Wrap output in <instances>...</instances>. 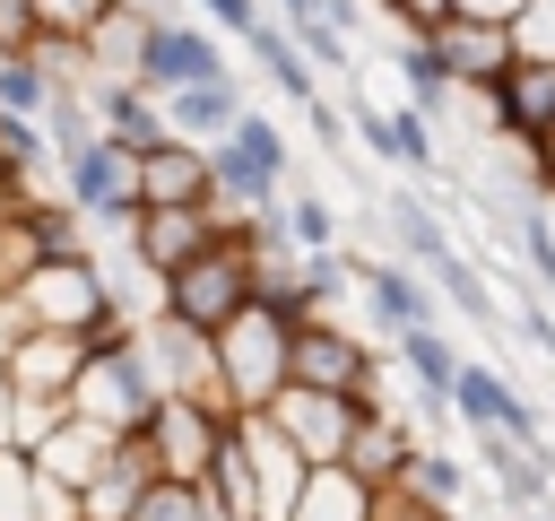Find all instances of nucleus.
<instances>
[{
    "mask_svg": "<svg viewBox=\"0 0 555 521\" xmlns=\"http://www.w3.org/2000/svg\"><path fill=\"white\" fill-rule=\"evenodd\" d=\"M477 469L494 478V495H503L512 512H546V495H555V460H546V452H520V443H503V434H477Z\"/></svg>",
    "mask_w": 555,
    "mask_h": 521,
    "instance_id": "22",
    "label": "nucleus"
},
{
    "mask_svg": "<svg viewBox=\"0 0 555 521\" xmlns=\"http://www.w3.org/2000/svg\"><path fill=\"white\" fill-rule=\"evenodd\" d=\"M234 443H243V469H251V495H260V521H286L295 495H304V452L269 425V417H234Z\"/></svg>",
    "mask_w": 555,
    "mask_h": 521,
    "instance_id": "15",
    "label": "nucleus"
},
{
    "mask_svg": "<svg viewBox=\"0 0 555 521\" xmlns=\"http://www.w3.org/2000/svg\"><path fill=\"white\" fill-rule=\"evenodd\" d=\"M512 243H520L529 278L555 295V208H520V217H512Z\"/></svg>",
    "mask_w": 555,
    "mask_h": 521,
    "instance_id": "36",
    "label": "nucleus"
},
{
    "mask_svg": "<svg viewBox=\"0 0 555 521\" xmlns=\"http://www.w3.org/2000/svg\"><path fill=\"white\" fill-rule=\"evenodd\" d=\"M382 17H390L399 35H434V26H451V0H390Z\"/></svg>",
    "mask_w": 555,
    "mask_h": 521,
    "instance_id": "40",
    "label": "nucleus"
},
{
    "mask_svg": "<svg viewBox=\"0 0 555 521\" xmlns=\"http://www.w3.org/2000/svg\"><path fill=\"white\" fill-rule=\"evenodd\" d=\"M87 113H95V139H113V148H130V156H147V148L173 139V130H165V104H156L139 78H87Z\"/></svg>",
    "mask_w": 555,
    "mask_h": 521,
    "instance_id": "16",
    "label": "nucleus"
},
{
    "mask_svg": "<svg viewBox=\"0 0 555 521\" xmlns=\"http://www.w3.org/2000/svg\"><path fill=\"white\" fill-rule=\"evenodd\" d=\"M217 234H225V217H217V208H139V226H130L121 243H130V260L165 287V278H182Z\"/></svg>",
    "mask_w": 555,
    "mask_h": 521,
    "instance_id": "13",
    "label": "nucleus"
},
{
    "mask_svg": "<svg viewBox=\"0 0 555 521\" xmlns=\"http://www.w3.org/2000/svg\"><path fill=\"white\" fill-rule=\"evenodd\" d=\"M390 69H399V87H408L399 104H408V113H425L434 130H442V122L460 113V87H451V69H442V52H434L425 35H399V52H390Z\"/></svg>",
    "mask_w": 555,
    "mask_h": 521,
    "instance_id": "23",
    "label": "nucleus"
},
{
    "mask_svg": "<svg viewBox=\"0 0 555 521\" xmlns=\"http://www.w3.org/2000/svg\"><path fill=\"white\" fill-rule=\"evenodd\" d=\"M191 9H199V26H208V35H234V43H251V35L269 26V17H260V0H191Z\"/></svg>",
    "mask_w": 555,
    "mask_h": 521,
    "instance_id": "38",
    "label": "nucleus"
},
{
    "mask_svg": "<svg viewBox=\"0 0 555 521\" xmlns=\"http://www.w3.org/2000/svg\"><path fill=\"white\" fill-rule=\"evenodd\" d=\"M304 122H312V139H321V148H330V156L347 165V113H338V104H312Z\"/></svg>",
    "mask_w": 555,
    "mask_h": 521,
    "instance_id": "42",
    "label": "nucleus"
},
{
    "mask_svg": "<svg viewBox=\"0 0 555 521\" xmlns=\"http://www.w3.org/2000/svg\"><path fill=\"white\" fill-rule=\"evenodd\" d=\"M130 78L165 104V96L208 87V78H234V69H225L217 35H208L191 9H139V61H130Z\"/></svg>",
    "mask_w": 555,
    "mask_h": 521,
    "instance_id": "3",
    "label": "nucleus"
},
{
    "mask_svg": "<svg viewBox=\"0 0 555 521\" xmlns=\"http://www.w3.org/2000/svg\"><path fill=\"white\" fill-rule=\"evenodd\" d=\"M251 304H260V260H251V226H234V217H225V234H217L182 278L156 287V313H173L182 330H208V339L234 330Z\"/></svg>",
    "mask_w": 555,
    "mask_h": 521,
    "instance_id": "1",
    "label": "nucleus"
},
{
    "mask_svg": "<svg viewBox=\"0 0 555 521\" xmlns=\"http://www.w3.org/2000/svg\"><path fill=\"white\" fill-rule=\"evenodd\" d=\"M520 521H555V512H520Z\"/></svg>",
    "mask_w": 555,
    "mask_h": 521,
    "instance_id": "46",
    "label": "nucleus"
},
{
    "mask_svg": "<svg viewBox=\"0 0 555 521\" xmlns=\"http://www.w3.org/2000/svg\"><path fill=\"white\" fill-rule=\"evenodd\" d=\"M312 17H330V0H278V26H312Z\"/></svg>",
    "mask_w": 555,
    "mask_h": 521,
    "instance_id": "45",
    "label": "nucleus"
},
{
    "mask_svg": "<svg viewBox=\"0 0 555 521\" xmlns=\"http://www.w3.org/2000/svg\"><path fill=\"white\" fill-rule=\"evenodd\" d=\"M113 452H121V434H104V425H87V417H61L26 460H35V478H52V486H69V495H87L104 469H113Z\"/></svg>",
    "mask_w": 555,
    "mask_h": 521,
    "instance_id": "17",
    "label": "nucleus"
},
{
    "mask_svg": "<svg viewBox=\"0 0 555 521\" xmlns=\"http://www.w3.org/2000/svg\"><path fill=\"white\" fill-rule=\"evenodd\" d=\"M147 486H156V460H147V443L130 434V443L113 452V469H104V478H95V486L78 495V521H130Z\"/></svg>",
    "mask_w": 555,
    "mask_h": 521,
    "instance_id": "25",
    "label": "nucleus"
},
{
    "mask_svg": "<svg viewBox=\"0 0 555 521\" xmlns=\"http://www.w3.org/2000/svg\"><path fill=\"white\" fill-rule=\"evenodd\" d=\"M0 52H9V43H0Z\"/></svg>",
    "mask_w": 555,
    "mask_h": 521,
    "instance_id": "47",
    "label": "nucleus"
},
{
    "mask_svg": "<svg viewBox=\"0 0 555 521\" xmlns=\"http://www.w3.org/2000/svg\"><path fill=\"white\" fill-rule=\"evenodd\" d=\"M0 304L17 313V330H61V339H95L104 321H130L95 252H78V260H43V269H26V278H17V287H9Z\"/></svg>",
    "mask_w": 555,
    "mask_h": 521,
    "instance_id": "2",
    "label": "nucleus"
},
{
    "mask_svg": "<svg viewBox=\"0 0 555 521\" xmlns=\"http://www.w3.org/2000/svg\"><path fill=\"white\" fill-rule=\"evenodd\" d=\"M512 61L555 69V0H529V9L512 17Z\"/></svg>",
    "mask_w": 555,
    "mask_h": 521,
    "instance_id": "37",
    "label": "nucleus"
},
{
    "mask_svg": "<svg viewBox=\"0 0 555 521\" xmlns=\"http://www.w3.org/2000/svg\"><path fill=\"white\" fill-rule=\"evenodd\" d=\"M364 313H373V330L382 339H408V330H442V295H434V278L425 269H408V260H364Z\"/></svg>",
    "mask_w": 555,
    "mask_h": 521,
    "instance_id": "14",
    "label": "nucleus"
},
{
    "mask_svg": "<svg viewBox=\"0 0 555 521\" xmlns=\"http://www.w3.org/2000/svg\"><path fill=\"white\" fill-rule=\"evenodd\" d=\"M390 347H399V373L416 382L425 417H434V425H460V417H451V382H460V365H468V356H460L442 330H408V339H390Z\"/></svg>",
    "mask_w": 555,
    "mask_h": 521,
    "instance_id": "21",
    "label": "nucleus"
},
{
    "mask_svg": "<svg viewBox=\"0 0 555 521\" xmlns=\"http://www.w3.org/2000/svg\"><path fill=\"white\" fill-rule=\"evenodd\" d=\"M156 399H165V391H156V373H147V356H139V330H130L121 347H95V356H87V373H78V391H69V417H87V425H104V434L130 443Z\"/></svg>",
    "mask_w": 555,
    "mask_h": 521,
    "instance_id": "6",
    "label": "nucleus"
},
{
    "mask_svg": "<svg viewBox=\"0 0 555 521\" xmlns=\"http://www.w3.org/2000/svg\"><path fill=\"white\" fill-rule=\"evenodd\" d=\"M139 356H147V373H156L165 399H208V408H225L217 339H208V330H182L173 313H147V321H139Z\"/></svg>",
    "mask_w": 555,
    "mask_h": 521,
    "instance_id": "11",
    "label": "nucleus"
},
{
    "mask_svg": "<svg viewBox=\"0 0 555 521\" xmlns=\"http://www.w3.org/2000/svg\"><path fill=\"white\" fill-rule=\"evenodd\" d=\"M251 104H243V87L234 78H208V87H182V96H165V130L182 139V148H217V139H234V122H243Z\"/></svg>",
    "mask_w": 555,
    "mask_h": 521,
    "instance_id": "20",
    "label": "nucleus"
},
{
    "mask_svg": "<svg viewBox=\"0 0 555 521\" xmlns=\"http://www.w3.org/2000/svg\"><path fill=\"white\" fill-rule=\"evenodd\" d=\"M382 217H390V243H399V260H408V269H442V260L460 252V243H451V226H442L416 191H390V200H382Z\"/></svg>",
    "mask_w": 555,
    "mask_h": 521,
    "instance_id": "26",
    "label": "nucleus"
},
{
    "mask_svg": "<svg viewBox=\"0 0 555 521\" xmlns=\"http://www.w3.org/2000/svg\"><path fill=\"white\" fill-rule=\"evenodd\" d=\"M139 208H217L208 200V148H182V139L147 148L139 156Z\"/></svg>",
    "mask_w": 555,
    "mask_h": 521,
    "instance_id": "19",
    "label": "nucleus"
},
{
    "mask_svg": "<svg viewBox=\"0 0 555 521\" xmlns=\"http://www.w3.org/2000/svg\"><path fill=\"white\" fill-rule=\"evenodd\" d=\"M260 417L304 452V469H347V443H356V425H364L373 408H356V399H338V391H304V382H286Z\"/></svg>",
    "mask_w": 555,
    "mask_h": 521,
    "instance_id": "10",
    "label": "nucleus"
},
{
    "mask_svg": "<svg viewBox=\"0 0 555 521\" xmlns=\"http://www.w3.org/2000/svg\"><path fill=\"white\" fill-rule=\"evenodd\" d=\"M286 382H304V391H338V399H356V408H382V356L347 330V321H295V339H286Z\"/></svg>",
    "mask_w": 555,
    "mask_h": 521,
    "instance_id": "4",
    "label": "nucleus"
},
{
    "mask_svg": "<svg viewBox=\"0 0 555 521\" xmlns=\"http://www.w3.org/2000/svg\"><path fill=\"white\" fill-rule=\"evenodd\" d=\"M338 208L321 200V191H286V243L304 252V260H321V252H338Z\"/></svg>",
    "mask_w": 555,
    "mask_h": 521,
    "instance_id": "30",
    "label": "nucleus"
},
{
    "mask_svg": "<svg viewBox=\"0 0 555 521\" xmlns=\"http://www.w3.org/2000/svg\"><path fill=\"white\" fill-rule=\"evenodd\" d=\"M78 373H87V339H61V330H17L0 356V382L35 408H69Z\"/></svg>",
    "mask_w": 555,
    "mask_h": 521,
    "instance_id": "12",
    "label": "nucleus"
},
{
    "mask_svg": "<svg viewBox=\"0 0 555 521\" xmlns=\"http://www.w3.org/2000/svg\"><path fill=\"white\" fill-rule=\"evenodd\" d=\"M35 35H43V26H35V0H0V43H9V52H26Z\"/></svg>",
    "mask_w": 555,
    "mask_h": 521,
    "instance_id": "41",
    "label": "nucleus"
},
{
    "mask_svg": "<svg viewBox=\"0 0 555 521\" xmlns=\"http://www.w3.org/2000/svg\"><path fill=\"white\" fill-rule=\"evenodd\" d=\"M130 521H225V512L208 504V486H173V478H156V486L139 495Z\"/></svg>",
    "mask_w": 555,
    "mask_h": 521,
    "instance_id": "35",
    "label": "nucleus"
},
{
    "mask_svg": "<svg viewBox=\"0 0 555 521\" xmlns=\"http://www.w3.org/2000/svg\"><path fill=\"white\" fill-rule=\"evenodd\" d=\"M520 330H529V339L546 347V365H555V313H546V304H520Z\"/></svg>",
    "mask_w": 555,
    "mask_h": 521,
    "instance_id": "44",
    "label": "nucleus"
},
{
    "mask_svg": "<svg viewBox=\"0 0 555 521\" xmlns=\"http://www.w3.org/2000/svg\"><path fill=\"white\" fill-rule=\"evenodd\" d=\"M408 495H425L434 512H460L468 521V460L460 452H442V443H416V460H408V478H399Z\"/></svg>",
    "mask_w": 555,
    "mask_h": 521,
    "instance_id": "29",
    "label": "nucleus"
},
{
    "mask_svg": "<svg viewBox=\"0 0 555 521\" xmlns=\"http://www.w3.org/2000/svg\"><path fill=\"white\" fill-rule=\"evenodd\" d=\"M529 0H451V17H477V26H512Z\"/></svg>",
    "mask_w": 555,
    "mask_h": 521,
    "instance_id": "43",
    "label": "nucleus"
},
{
    "mask_svg": "<svg viewBox=\"0 0 555 521\" xmlns=\"http://www.w3.org/2000/svg\"><path fill=\"white\" fill-rule=\"evenodd\" d=\"M425 278H434V295H442L451 313H468V321H494V295H486V278L468 269V252H451V260H442V269H425Z\"/></svg>",
    "mask_w": 555,
    "mask_h": 521,
    "instance_id": "33",
    "label": "nucleus"
},
{
    "mask_svg": "<svg viewBox=\"0 0 555 521\" xmlns=\"http://www.w3.org/2000/svg\"><path fill=\"white\" fill-rule=\"evenodd\" d=\"M225 434H234V408H208V399H156L147 425H139L156 478H173V486H199L208 460L225 452Z\"/></svg>",
    "mask_w": 555,
    "mask_h": 521,
    "instance_id": "8",
    "label": "nucleus"
},
{
    "mask_svg": "<svg viewBox=\"0 0 555 521\" xmlns=\"http://www.w3.org/2000/svg\"><path fill=\"white\" fill-rule=\"evenodd\" d=\"M408 460H416V434H408L390 408H373V417L356 425V443H347V469H356L364 486H382V495L408 478Z\"/></svg>",
    "mask_w": 555,
    "mask_h": 521,
    "instance_id": "24",
    "label": "nucleus"
},
{
    "mask_svg": "<svg viewBox=\"0 0 555 521\" xmlns=\"http://www.w3.org/2000/svg\"><path fill=\"white\" fill-rule=\"evenodd\" d=\"M0 521H35V460L0 452Z\"/></svg>",
    "mask_w": 555,
    "mask_h": 521,
    "instance_id": "39",
    "label": "nucleus"
},
{
    "mask_svg": "<svg viewBox=\"0 0 555 521\" xmlns=\"http://www.w3.org/2000/svg\"><path fill=\"white\" fill-rule=\"evenodd\" d=\"M243 52H251V61H260V78H269V87H278V96H286V104H304V113H312V104H321V69H312V61H304V52H295V43H286V35H278V26H260V35H251V43H243Z\"/></svg>",
    "mask_w": 555,
    "mask_h": 521,
    "instance_id": "28",
    "label": "nucleus"
},
{
    "mask_svg": "<svg viewBox=\"0 0 555 521\" xmlns=\"http://www.w3.org/2000/svg\"><path fill=\"white\" fill-rule=\"evenodd\" d=\"M373 512H382V486H364L356 469H312L286 521H373Z\"/></svg>",
    "mask_w": 555,
    "mask_h": 521,
    "instance_id": "27",
    "label": "nucleus"
},
{
    "mask_svg": "<svg viewBox=\"0 0 555 521\" xmlns=\"http://www.w3.org/2000/svg\"><path fill=\"white\" fill-rule=\"evenodd\" d=\"M52 174H61V208H69V217L113 226V234H130V226H139V156H130V148L87 139V148L52 156Z\"/></svg>",
    "mask_w": 555,
    "mask_h": 521,
    "instance_id": "5",
    "label": "nucleus"
},
{
    "mask_svg": "<svg viewBox=\"0 0 555 521\" xmlns=\"http://www.w3.org/2000/svg\"><path fill=\"white\" fill-rule=\"evenodd\" d=\"M52 78L35 69V52H0V113H17V122H43L52 113Z\"/></svg>",
    "mask_w": 555,
    "mask_h": 521,
    "instance_id": "31",
    "label": "nucleus"
},
{
    "mask_svg": "<svg viewBox=\"0 0 555 521\" xmlns=\"http://www.w3.org/2000/svg\"><path fill=\"white\" fill-rule=\"evenodd\" d=\"M286 339H295V330H286L278 313H260V304H251L234 330H217V382H225V408H234V417H260V408L286 391Z\"/></svg>",
    "mask_w": 555,
    "mask_h": 521,
    "instance_id": "7",
    "label": "nucleus"
},
{
    "mask_svg": "<svg viewBox=\"0 0 555 521\" xmlns=\"http://www.w3.org/2000/svg\"><path fill=\"white\" fill-rule=\"evenodd\" d=\"M43 165H52V139H43V122H17V113H0V174L35 182Z\"/></svg>",
    "mask_w": 555,
    "mask_h": 521,
    "instance_id": "34",
    "label": "nucleus"
},
{
    "mask_svg": "<svg viewBox=\"0 0 555 521\" xmlns=\"http://www.w3.org/2000/svg\"><path fill=\"white\" fill-rule=\"evenodd\" d=\"M121 9H130V0H35V26L61 35V43H95Z\"/></svg>",
    "mask_w": 555,
    "mask_h": 521,
    "instance_id": "32",
    "label": "nucleus"
},
{
    "mask_svg": "<svg viewBox=\"0 0 555 521\" xmlns=\"http://www.w3.org/2000/svg\"><path fill=\"white\" fill-rule=\"evenodd\" d=\"M451 417H460L468 434H503V443H520V452H546V460H555L546 417H538V408H529V391H520L503 365H486V356H468V365H460V382H451Z\"/></svg>",
    "mask_w": 555,
    "mask_h": 521,
    "instance_id": "9",
    "label": "nucleus"
},
{
    "mask_svg": "<svg viewBox=\"0 0 555 521\" xmlns=\"http://www.w3.org/2000/svg\"><path fill=\"white\" fill-rule=\"evenodd\" d=\"M425 43L442 52V69H451V87H460V96H486V87L512 69V26H477V17H451V26H434Z\"/></svg>",
    "mask_w": 555,
    "mask_h": 521,
    "instance_id": "18",
    "label": "nucleus"
}]
</instances>
